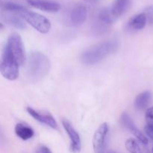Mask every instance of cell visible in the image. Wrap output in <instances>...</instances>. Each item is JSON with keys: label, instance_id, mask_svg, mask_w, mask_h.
Masks as SVG:
<instances>
[{"label": "cell", "instance_id": "6da1fadb", "mask_svg": "<svg viewBox=\"0 0 153 153\" xmlns=\"http://www.w3.org/2000/svg\"><path fill=\"white\" fill-rule=\"evenodd\" d=\"M119 43L117 40H105L84 51L80 55V61L85 65H94L114 53L118 49Z\"/></svg>", "mask_w": 153, "mask_h": 153}, {"label": "cell", "instance_id": "7a4b0ae2", "mask_svg": "<svg viewBox=\"0 0 153 153\" xmlns=\"http://www.w3.org/2000/svg\"><path fill=\"white\" fill-rule=\"evenodd\" d=\"M51 67L50 60L46 55L40 52H31L27 62V78L31 82L37 83L49 75Z\"/></svg>", "mask_w": 153, "mask_h": 153}, {"label": "cell", "instance_id": "3957f363", "mask_svg": "<svg viewBox=\"0 0 153 153\" xmlns=\"http://www.w3.org/2000/svg\"><path fill=\"white\" fill-rule=\"evenodd\" d=\"M19 64L13 56L7 46H4L1 51L0 60V73L4 79L14 81L19 77Z\"/></svg>", "mask_w": 153, "mask_h": 153}, {"label": "cell", "instance_id": "277c9868", "mask_svg": "<svg viewBox=\"0 0 153 153\" xmlns=\"http://www.w3.org/2000/svg\"><path fill=\"white\" fill-rule=\"evenodd\" d=\"M18 14L38 32L46 34L50 31L51 22L46 16L26 8L21 10Z\"/></svg>", "mask_w": 153, "mask_h": 153}, {"label": "cell", "instance_id": "5b68a950", "mask_svg": "<svg viewBox=\"0 0 153 153\" xmlns=\"http://www.w3.org/2000/svg\"><path fill=\"white\" fill-rule=\"evenodd\" d=\"M5 46L19 63V66H22L25 64L26 56H25V49H24L23 42L19 34L16 33H12L9 36Z\"/></svg>", "mask_w": 153, "mask_h": 153}, {"label": "cell", "instance_id": "8992f818", "mask_svg": "<svg viewBox=\"0 0 153 153\" xmlns=\"http://www.w3.org/2000/svg\"><path fill=\"white\" fill-rule=\"evenodd\" d=\"M109 133V125L103 123L94 132L93 137V148L94 153H107L106 146Z\"/></svg>", "mask_w": 153, "mask_h": 153}, {"label": "cell", "instance_id": "52a82bcc", "mask_svg": "<svg viewBox=\"0 0 153 153\" xmlns=\"http://www.w3.org/2000/svg\"><path fill=\"white\" fill-rule=\"evenodd\" d=\"M61 123L69 136L70 141V152L72 153H79L82 150V140H81L79 134L67 119H62Z\"/></svg>", "mask_w": 153, "mask_h": 153}, {"label": "cell", "instance_id": "ba28073f", "mask_svg": "<svg viewBox=\"0 0 153 153\" xmlns=\"http://www.w3.org/2000/svg\"><path fill=\"white\" fill-rule=\"evenodd\" d=\"M88 16V10L83 4L75 5L68 15V22L70 25L73 27H79L86 21Z\"/></svg>", "mask_w": 153, "mask_h": 153}, {"label": "cell", "instance_id": "9c48e42d", "mask_svg": "<svg viewBox=\"0 0 153 153\" xmlns=\"http://www.w3.org/2000/svg\"><path fill=\"white\" fill-rule=\"evenodd\" d=\"M120 123L126 129H127L128 131H129L131 134H133V135L137 138V140L138 141H140V143H143L144 145L148 144V139L138 128H137V126H135L134 123L133 122L132 119L131 118V117L127 113L124 112L122 114L120 117Z\"/></svg>", "mask_w": 153, "mask_h": 153}, {"label": "cell", "instance_id": "30bf717a", "mask_svg": "<svg viewBox=\"0 0 153 153\" xmlns=\"http://www.w3.org/2000/svg\"><path fill=\"white\" fill-rule=\"evenodd\" d=\"M26 110L27 112L29 114V115H31L35 120L50 127L51 128L56 130L58 129V123H57L55 118L51 114H41L40 112L37 111L31 107H28Z\"/></svg>", "mask_w": 153, "mask_h": 153}, {"label": "cell", "instance_id": "8fae6325", "mask_svg": "<svg viewBox=\"0 0 153 153\" xmlns=\"http://www.w3.org/2000/svg\"><path fill=\"white\" fill-rule=\"evenodd\" d=\"M26 2L32 7L46 12H58L61 10V4L49 0H26Z\"/></svg>", "mask_w": 153, "mask_h": 153}, {"label": "cell", "instance_id": "7c38bea8", "mask_svg": "<svg viewBox=\"0 0 153 153\" xmlns=\"http://www.w3.org/2000/svg\"><path fill=\"white\" fill-rule=\"evenodd\" d=\"M147 22L146 13H140L133 16L128 20L126 28L129 31H140L145 28Z\"/></svg>", "mask_w": 153, "mask_h": 153}, {"label": "cell", "instance_id": "4fadbf2b", "mask_svg": "<svg viewBox=\"0 0 153 153\" xmlns=\"http://www.w3.org/2000/svg\"><path fill=\"white\" fill-rule=\"evenodd\" d=\"M152 100V94L150 91H146L140 93L136 97L134 105L137 110L142 111L148 107Z\"/></svg>", "mask_w": 153, "mask_h": 153}, {"label": "cell", "instance_id": "5bb4252c", "mask_svg": "<svg viewBox=\"0 0 153 153\" xmlns=\"http://www.w3.org/2000/svg\"><path fill=\"white\" fill-rule=\"evenodd\" d=\"M16 14L18 13H13V12H12V13H7L2 16V19L6 24L13 28H16L17 29L26 28V25L24 22V19L22 17H19L20 16L19 15L17 16Z\"/></svg>", "mask_w": 153, "mask_h": 153}, {"label": "cell", "instance_id": "9a60e30c", "mask_svg": "<svg viewBox=\"0 0 153 153\" xmlns=\"http://www.w3.org/2000/svg\"><path fill=\"white\" fill-rule=\"evenodd\" d=\"M125 146L129 153H150L149 149L146 147V145L140 143L135 139H128L126 141Z\"/></svg>", "mask_w": 153, "mask_h": 153}, {"label": "cell", "instance_id": "2e32d148", "mask_svg": "<svg viewBox=\"0 0 153 153\" xmlns=\"http://www.w3.org/2000/svg\"><path fill=\"white\" fill-rule=\"evenodd\" d=\"M16 136L23 140H28L34 135V131L31 127L23 123H17L15 126Z\"/></svg>", "mask_w": 153, "mask_h": 153}, {"label": "cell", "instance_id": "e0dca14e", "mask_svg": "<svg viewBox=\"0 0 153 153\" xmlns=\"http://www.w3.org/2000/svg\"><path fill=\"white\" fill-rule=\"evenodd\" d=\"M130 4V0H115L111 8V12L115 19L123 14Z\"/></svg>", "mask_w": 153, "mask_h": 153}, {"label": "cell", "instance_id": "ac0fdd59", "mask_svg": "<svg viewBox=\"0 0 153 153\" xmlns=\"http://www.w3.org/2000/svg\"><path fill=\"white\" fill-rule=\"evenodd\" d=\"M114 19L115 18L111 14V10H108L107 9L102 10L98 15L99 22L100 25H102V27L111 25L114 21Z\"/></svg>", "mask_w": 153, "mask_h": 153}, {"label": "cell", "instance_id": "d6986e66", "mask_svg": "<svg viewBox=\"0 0 153 153\" xmlns=\"http://www.w3.org/2000/svg\"><path fill=\"white\" fill-rule=\"evenodd\" d=\"M146 126L149 128H153V107L149 108L145 113Z\"/></svg>", "mask_w": 153, "mask_h": 153}, {"label": "cell", "instance_id": "ffe728a7", "mask_svg": "<svg viewBox=\"0 0 153 153\" xmlns=\"http://www.w3.org/2000/svg\"><path fill=\"white\" fill-rule=\"evenodd\" d=\"M35 153H52V152L47 146H40L37 148Z\"/></svg>", "mask_w": 153, "mask_h": 153}, {"label": "cell", "instance_id": "44dd1931", "mask_svg": "<svg viewBox=\"0 0 153 153\" xmlns=\"http://www.w3.org/2000/svg\"><path fill=\"white\" fill-rule=\"evenodd\" d=\"M144 131L146 135H147L149 138H151L152 140H153V128H149V126H146L144 128Z\"/></svg>", "mask_w": 153, "mask_h": 153}, {"label": "cell", "instance_id": "7402d4cb", "mask_svg": "<svg viewBox=\"0 0 153 153\" xmlns=\"http://www.w3.org/2000/svg\"><path fill=\"white\" fill-rule=\"evenodd\" d=\"M107 153H117V152H113V151H109V152H108Z\"/></svg>", "mask_w": 153, "mask_h": 153}, {"label": "cell", "instance_id": "603a6c76", "mask_svg": "<svg viewBox=\"0 0 153 153\" xmlns=\"http://www.w3.org/2000/svg\"><path fill=\"white\" fill-rule=\"evenodd\" d=\"M152 153H153V147H152Z\"/></svg>", "mask_w": 153, "mask_h": 153}]
</instances>
